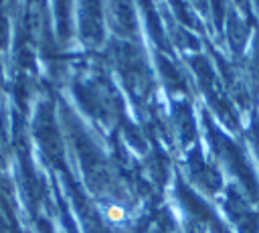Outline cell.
I'll list each match as a JSON object with an SVG mask.
<instances>
[{"mask_svg":"<svg viewBox=\"0 0 259 233\" xmlns=\"http://www.w3.org/2000/svg\"><path fill=\"white\" fill-rule=\"evenodd\" d=\"M229 209H231V215L237 221L241 233H259V213L251 211L249 205L237 192H231Z\"/></svg>","mask_w":259,"mask_h":233,"instance_id":"obj_1","label":"cell"},{"mask_svg":"<svg viewBox=\"0 0 259 233\" xmlns=\"http://www.w3.org/2000/svg\"><path fill=\"white\" fill-rule=\"evenodd\" d=\"M251 140H253V146H255L257 156H259V124H253V130H251Z\"/></svg>","mask_w":259,"mask_h":233,"instance_id":"obj_2","label":"cell"},{"mask_svg":"<svg viewBox=\"0 0 259 233\" xmlns=\"http://www.w3.org/2000/svg\"><path fill=\"white\" fill-rule=\"evenodd\" d=\"M257 4H259V0H257Z\"/></svg>","mask_w":259,"mask_h":233,"instance_id":"obj_3","label":"cell"}]
</instances>
